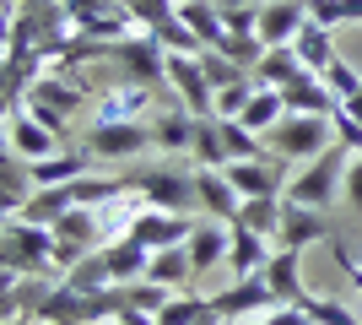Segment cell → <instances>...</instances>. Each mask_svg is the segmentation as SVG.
I'll return each instance as SVG.
<instances>
[{"mask_svg": "<svg viewBox=\"0 0 362 325\" xmlns=\"http://www.w3.org/2000/svg\"><path fill=\"white\" fill-rule=\"evenodd\" d=\"M60 233L44 228V222H28V217H11L0 222V261L16 277H60Z\"/></svg>", "mask_w": 362, "mask_h": 325, "instance_id": "cell-1", "label": "cell"}, {"mask_svg": "<svg viewBox=\"0 0 362 325\" xmlns=\"http://www.w3.org/2000/svg\"><path fill=\"white\" fill-rule=\"evenodd\" d=\"M351 157L357 152H346V147H330V152H319V157H308L298 173L287 179V195L292 206H314V212H325V206L346 190V169H351Z\"/></svg>", "mask_w": 362, "mask_h": 325, "instance_id": "cell-2", "label": "cell"}, {"mask_svg": "<svg viewBox=\"0 0 362 325\" xmlns=\"http://www.w3.org/2000/svg\"><path fill=\"white\" fill-rule=\"evenodd\" d=\"M108 60L119 65V76L124 81H141V87H157L163 93L168 87V49L157 33H130V38H119V44L108 49Z\"/></svg>", "mask_w": 362, "mask_h": 325, "instance_id": "cell-3", "label": "cell"}, {"mask_svg": "<svg viewBox=\"0 0 362 325\" xmlns=\"http://www.w3.org/2000/svg\"><path fill=\"white\" fill-rule=\"evenodd\" d=\"M265 141H271L276 157H287V163H308V157H319V152H330V147H335V130H330L325 114H287Z\"/></svg>", "mask_w": 362, "mask_h": 325, "instance_id": "cell-4", "label": "cell"}, {"mask_svg": "<svg viewBox=\"0 0 362 325\" xmlns=\"http://www.w3.org/2000/svg\"><path fill=\"white\" fill-rule=\"evenodd\" d=\"M130 190H136L146 206H163V212H195V169H136L124 173Z\"/></svg>", "mask_w": 362, "mask_h": 325, "instance_id": "cell-5", "label": "cell"}, {"mask_svg": "<svg viewBox=\"0 0 362 325\" xmlns=\"http://www.w3.org/2000/svg\"><path fill=\"white\" fill-rule=\"evenodd\" d=\"M81 147H87L98 163H130V157L151 152L157 136H151V120H124V125H92Z\"/></svg>", "mask_w": 362, "mask_h": 325, "instance_id": "cell-6", "label": "cell"}, {"mask_svg": "<svg viewBox=\"0 0 362 325\" xmlns=\"http://www.w3.org/2000/svg\"><path fill=\"white\" fill-rule=\"evenodd\" d=\"M168 93H179V108H189L200 120H216V87L206 76L200 55H168Z\"/></svg>", "mask_w": 362, "mask_h": 325, "instance_id": "cell-7", "label": "cell"}, {"mask_svg": "<svg viewBox=\"0 0 362 325\" xmlns=\"http://www.w3.org/2000/svg\"><path fill=\"white\" fill-rule=\"evenodd\" d=\"M281 298L271 293V282H265V271L259 277H233L222 287V293H211V309L222 314L227 325H243V320H255V314H265V309H276Z\"/></svg>", "mask_w": 362, "mask_h": 325, "instance_id": "cell-8", "label": "cell"}, {"mask_svg": "<svg viewBox=\"0 0 362 325\" xmlns=\"http://www.w3.org/2000/svg\"><path fill=\"white\" fill-rule=\"evenodd\" d=\"M195 222H200L195 212H163V206H141V217L130 222V239H141V244L157 255V249H179V244H189Z\"/></svg>", "mask_w": 362, "mask_h": 325, "instance_id": "cell-9", "label": "cell"}, {"mask_svg": "<svg viewBox=\"0 0 362 325\" xmlns=\"http://www.w3.org/2000/svg\"><path fill=\"white\" fill-rule=\"evenodd\" d=\"M157 87H141V81H108V93L92 98V125H124V120H146Z\"/></svg>", "mask_w": 362, "mask_h": 325, "instance_id": "cell-10", "label": "cell"}, {"mask_svg": "<svg viewBox=\"0 0 362 325\" xmlns=\"http://www.w3.org/2000/svg\"><path fill=\"white\" fill-rule=\"evenodd\" d=\"M65 141L49 130V125H38L28 114V103H16V108H6V152H16V157H28V163H44V157H54Z\"/></svg>", "mask_w": 362, "mask_h": 325, "instance_id": "cell-11", "label": "cell"}, {"mask_svg": "<svg viewBox=\"0 0 362 325\" xmlns=\"http://www.w3.org/2000/svg\"><path fill=\"white\" fill-rule=\"evenodd\" d=\"M28 169H33V190H60V185H76V179L98 173V157H92L87 147H60L54 157L28 163Z\"/></svg>", "mask_w": 362, "mask_h": 325, "instance_id": "cell-12", "label": "cell"}, {"mask_svg": "<svg viewBox=\"0 0 362 325\" xmlns=\"http://www.w3.org/2000/svg\"><path fill=\"white\" fill-rule=\"evenodd\" d=\"M195 201H200V212L216 217V222H238L243 217V195L233 190L227 169H200L195 163Z\"/></svg>", "mask_w": 362, "mask_h": 325, "instance_id": "cell-13", "label": "cell"}, {"mask_svg": "<svg viewBox=\"0 0 362 325\" xmlns=\"http://www.w3.org/2000/svg\"><path fill=\"white\" fill-rule=\"evenodd\" d=\"M189 261H195V277L227 266V249H233V222H216V217H200L195 233H189Z\"/></svg>", "mask_w": 362, "mask_h": 325, "instance_id": "cell-14", "label": "cell"}, {"mask_svg": "<svg viewBox=\"0 0 362 325\" xmlns=\"http://www.w3.org/2000/svg\"><path fill=\"white\" fill-rule=\"evenodd\" d=\"M276 163L281 157H238V163H227V179H233V190H238L243 201H265V195H281V179H276Z\"/></svg>", "mask_w": 362, "mask_h": 325, "instance_id": "cell-15", "label": "cell"}, {"mask_svg": "<svg viewBox=\"0 0 362 325\" xmlns=\"http://www.w3.org/2000/svg\"><path fill=\"white\" fill-rule=\"evenodd\" d=\"M303 22H308V0H265L259 6V38H265V49L298 44Z\"/></svg>", "mask_w": 362, "mask_h": 325, "instance_id": "cell-16", "label": "cell"}, {"mask_svg": "<svg viewBox=\"0 0 362 325\" xmlns=\"http://www.w3.org/2000/svg\"><path fill=\"white\" fill-rule=\"evenodd\" d=\"M255 76L265 81V87H281V93H292V87H303V81H319L308 65H303V55L292 44H281V49H265V60L255 65Z\"/></svg>", "mask_w": 362, "mask_h": 325, "instance_id": "cell-17", "label": "cell"}, {"mask_svg": "<svg viewBox=\"0 0 362 325\" xmlns=\"http://www.w3.org/2000/svg\"><path fill=\"white\" fill-rule=\"evenodd\" d=\"M271 239L255 228H243V222H233V249H227V271L233 277H259L265 266H271Z\"/></svg>", "mask_w": 362, "mask_h": 325, "instance_id": "cell-18", "label": "cell"}, {"mask_svg": "<svg viewBox=\"0 0 362 325\" xmlns=\"http://www.w3.org/2000/svg\"><path fill=\"white\" fill-rule=\"evenodd\" d=\"M33 325H87V293H76L71 282H54L44 304L33 309Z\"/></svg>", "mask_w": 362, "mask_h": 325, "instance_id": "cell-19", "label": "cell"}, {"mask_svg": "<svg viewBox=\"0 0 362 325\" xmlns=\"http://www.w3.org/2000/svg\"><path fill=\"white\" fill-rule=\"evenodd\" d=\"M195 125H200V114H189V108H168V114H157V120H151L157 152H168V157L195 152Z\"/></svg>", "mask_w": 362, "mask_h": 325, "instance_id": "cell-20", "label": "cell"}, {"mask_svg": "<svg viewBox=\"0 0 362 325\" xmlns=\"http://www.w3.org/2000/svg\"><path fill=\"white\" fill-rule=\"evenodd\" d=\"M265 282L281 304H303L308 298V282H303V249H276L271 266H265Z\"/></svg>", "mask_w": 362, "mask_h": 325, "instance_id": "cell-21", "label": "cell"}, {"mask_svg": "<svg viewBox=\"0 0 362 325\" xmlns=\"http://www.w3.org/2000/svg\"><path fill=\"white\" fill-rule=\"evenodd\" d=\"M319 239H335L330 222H325V212H314V206H292V201H287V222H281L276 249H308V244H319Z\"/></svg>", "mask_w": 362, "mask_h": 325, "instance_id": "cell-22", "label": "cell"}, {"mask_svg": "<svg viewBox=\"0 0 362 325\" xmlns=\"http://www.w3.org/2000/svg\"><path fill=\"white\" fill-rule=\"evenodd\" d=\"M179 22L195 33L206 49H222L227 44V16L216 0H179Z\"/></svg>", "mask_w": 362, "mask_h": 325, "instance_id": "cell-23", "label": "cell"}, {"mask_svg": "<svg viewBox=\"0 0 362 325\" xmlns=\"http://www.w3.org/2000/svg\"><path fill=\"white\" fill-rule=\"evenodd\" d=\"M103 255H108V271H114V282H141L151 271V249L141 244V239H130V233H124V239H114V244H103Z\"/></svg>", "mask_w": 362, "mask_h": 325, "instance_id": "cell-24", "label": "cell"}, {"mask_svg": "<svg viewBox=\"0 0 362 325\" xmlns=\"http://www.w3.org/2000/svg\"><path fill=\"white\" fill-rule=\"evenodd\" d=\"M292 49L303 55V65H308L314 76H325V71L341 60V49H335V33H330V28H319L314 16L303 22V33H298V44H292Z\"/></svg>", "mask_w": 362, "mask_h": 325, "instance_id": "cell-25", "label": "cell"}, {"mask_svg": "<svg viewBox=\"0 0 362 325\" xmlns=\"http://www.w3.org/2000/svg\"><path fill=\"white\" fill-rule=\"evenodd\" d=\"M281 120H287V98H281V87H259V93L249 98V108L238 114V125H249L255 136H271Z\"/></svg>", "mask_w": 362, "mask_h": 325, "instance_id": "cell-26", "label": "cell"}, {"mask_svg": "<svg viewBox=\"0 0 362 325\" xmlns=\"http://www.w3.org/2000/svg\"><path fill=\"white\" fill-rule=\"evenodd\" d=\"M151 282H163V287H173V293H179V287H189V282H195V261H189V249H157V255H151V271H146Z\"/></svg>", "mask_w": 362, "mask_h": 325, "instance_id": "cell-27", "label": "cell"}, {"mask_svg": "<svg viewBox=\"0 0 362 325\" xmlns=\"http://www.w3.org/2000/svg\"><path fill=\"white\" fill-rule=\"evenodd\" d=\"M60 282H71L76 293H103V287H114V271H108V255H103V249H87V255H81V261H76V266L65 271Z\"/></svg>", "mask_w": 362, "mask_h": 325, "instance_id": "cell-28", "label": "cell"}, {"mask_svg": "<svg viewBox=\"0 0 362 325\" xmlns=\"http://www.w3.org/2000/svg\"><path fill=\"white\" fill-rule=\"evenodd\" d=\"M243 228L265 233V239H281V222H287V195H265V201H243Z\"/></svg>", "mask_w": 362, "mask_h": 325, "instance_id": "cell-29", "label": "cell"}, {"mask_svg": "<svg viewBox=\"0 0 362 325\" xmlns=\"http://www.w3.org/2000/svg\"><path fill=\"white\" fill-rule=\"evenodd\" d=\"M281 98H287V114H325V120H330L335 108H341V98L325 87V76L303 81V87H292V93H281Z\"/></svg>", "mask_w": 362, "mask_h": 325, "instance_id": "cell-30", "label": "cell"}, {"mask_svg": "<svg viewBox=\"0 0 362 325\" xmlns=\"http://www.w3.org/2000/svg\"><path fill=\"white\" fill-rule=\"evenodd\" d=\"M200 169H227L233 157H227V141H222V125L216 120H200L195 125V152H189Z\"/></svg>", "mask_w": 362, "mask_h": 325, "instance_id": "cell-31", "label": "cell"}, {"mask_svg": "<svg viewBox=\"0 0 362 325\" xmlns=\"http://www.w3.org/2000/svg\"><path fill=\"white\" fill-rule=\"evenodd\" d=\"M200 314H211V293L189 287V293H173V298H168V309L157 314V325H195Z\"/></svg>", "mask_w": 362, "mask_h": 325, "instance_id": "cell-32", "label": "cell"}, {"mask_svg": "<svg viewBox=\"0 0 362 325\" xmlns=\"http://www.w3.org/2000/svg\"><path fill=\"white\" fill-rule=\"evenodd\" d=\"M222 125V141H227V157L238 163V157H271V141L265 136H255L249 125H238V120H216Z\"/></svg>", "mask_w": 362, "mask_h": 325, "instance_id": "cell-33", "label": "cell"}, {"mask_svg": "<svg viewBox=\"0 0 362 325\" xmlns=\"http://www.w3.org/2000/svg\"><path fill=\"white\" fill-rule=\"evenodd\" d=\"M168 298H173V287H163V282H151V277L124 282V304H130V309H141V314H151V320L168 309Z\"/></svg>", "mask_w": 362, "mask_h": 325, "instance_id": "cell-34", "label": "cell"}, {"mask_svg": "<svg viewBox=\"0 0 362 325\" xmlns=\"http://www.w3.org/2000/svg\"><path fill=\"white\" fill-rule=\"evenodd\" d=\"M259 87H265V81H259L255 71H249L243 81H233V87H222V93H216V120H238V114L249 108V98H255Z\"/></svg>", "mask_w": 362, "mask_h": 325, "instance_id": "cell-35", "label": "cell"}, {"mask_svg": "<svg viewBox=\"0 0 362 325\" xmlns=\"http://www.w3.org/2000/svg\"><path fill=\"white\" fill-rule=\"evenodd\" d=\"M146 33H157V38H163V49H168V55H206V44H200L195 33H189V28L179 22V11L168 16V22H157V28H146Z\"/></svg>", "mask_w": 362, "mask_h": 325, "instance_id": "cell-36", "label": "cell"}, {"mask_svg": "<svg viewBox=\"0 0 362 325\" xmlns=\"http://www.w3.org/2000/svg\"><path fill=\"white\" fill-rule=\"evenodd\" d=\"M298 309L308 314V320H314V325H362L357 314H351L346 304H341V298H319V293H308V298H303V304H298Z\"/></svg>", "mask_w": 362, "mask_h": 325, "instance_id": "cell-37", "label": "cell"}, {"mask_svg": "<svg viewBox=\"0 0 362 325\" xmlns=\"http://www.w3.org/2000/svg\"><path fill=\"white\" fill-rule=\"evenodd\" d=\"M200 65H206V76H211V87H216V93L249 76V71H243V65L233 60V55H222V49H206V55H200Z\"/></svg>", "mask_w": 362, "mask_h": 325, "instance_id": "cell-38", "label": "cell"}, {"mask_svg": "<svg viewBox=\"0 0 362 325\" xmlns=\"http://www.w3.org/2000/svg\"><path fill=\"white\" fill-rule=\"evenodd\" d=\"M325 87H330V93L341 98V103H346L351 93H362V71H357V65L346 60V55H341V60H335L330 71H325Z\"/></svg>", "mask_w": 362, "mask_h": 325, "instance_id": "cell-39", "label": "cell"}, {"mask_svg": "<svg viewBox=\"0 0 362 325\" xmlns=\"http://www.w3.org/2000/svg\"><path fill=\"white\" fill-rule=\"evenodd\" d=\"M119 6L136 16L141 28H157V22H168V16L179 11V0H119Z\"/></svg>", "mask_w": 362, "mask_h": 325, "instance_id": "cell-40", "label": "cell"}, {"mask_svg": "<svg viewBox=\"0 0 362 325\" xmlns=\"http://www.w3.org/2000/svg\"><path fill=\"white\" fill-rule=\"evenodd\" d=\"M330 130H335V147H346V152H362V125L346 114V103L330 114Z\"/></svg>", "mask_w": 362, "mask_h": 325, "instance_id": "cell-41", "label": "cell"}, {"mask_svg": "<svg viewBox=\"0 0 362 325\" xmlns=\"http://www.w3.org/2000/svg\"><path fill=\"white\" fill-rule=\"evenodd\" d=\"M243 325H314V320H308V314H303L298 304H276V309L255 314V320H243Z\"/></svg>", "mask_w": 362, "mask_h": 325, "instance_id": "cell-42", "label": "cell"}, {"mask_svg": "<svg viewBox=\"0 0 362 325\" xmlns=\"http://www.w3.org/2000/svg\"><path fill=\"white\" fill-rule=\"evenodd\" d=\"M330 261L341 266V277H346L351 287H357V293H362V261H357V255H351L346 244H341V239H330Z\"/></svg>", "mask_w": 362, "mask_h": 325, "instance_id": "cell-43", "label": "cell"}, {"mask_svg": "<svg viewBox=\"0 0 362 325\" xmlns=\"http://www.w3.org/2000/svg\"><path fill=\"white\" fill-rule=\"evenodd\" d=\"M28 114H33L38 125H49V130H54L60 141H71V120H65L60 108H49V103H33V98H28Z\"/></svg>", "mask_w": 362, "mask_h": 325, "instance_id": "cell-44", "label": "cell"}, {"mask_svg": "<svg viewBox=\"0 0 362 325\" xmlns=\"http://www.w3.org/2000/svg\"><path fill=\"white\" fill-rule=\"evenodd\" d=\"M341 201H346L351 212H362V152L351 157V169H346V190H341Z\"/></svg>", "mask_w": 362, "mask_h": 325, "instance_id": "cell-45", "label": "cell"}, {"mask_svg": "<svg viewBox=\"0 0 362 325\" xmlns=\"http://www.w3.org/2000/svg\"><path fill=\"white\" fill-rule=\"evenodd\" d=\"M346 114H351V120L362 125V93H351V98H346Z\"/></svg>", "mask_w": 362, "mask_h": 325, "instance_id": "cell-46", "label": "cell"}, {"mask_svg": "<svg viewBox=\"0 0 362 325\" xmlns=\"http://www.w3.org/2000/svg\"><path fill=\"white\" fill-rule=\"evenodd\" d=\"M222 11H238V6H265V0H216Z\"/></svg>", "mask_w": 362, "mask_h": 325, "instance_id": "cell-47", "label": "cell"}, {"mask_svg": "<svg viewBox=\"0 0 362 325\" xmlns=\"http://www.w3.org/2000/svg\"><path fill=\"white\" fill-rule=\"evenodd\" d=\"M108 325H130V320H124V314H119V320H108Z\"/></svg>", "mask_w": 362, "mask_h": 325, "instance_id": "cell-48", "label": "cell"}]
</instances>
